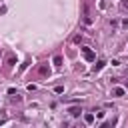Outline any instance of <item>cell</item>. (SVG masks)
<instances>
[{
  "label": "cell",
  "instance_id": "obj_1",
  "mask_svg": "<svg viewBox=\"0 0 128 128\" xmlns=\"http://www.w3.org/2000/svg\"><path fill=\"white\" fill-rule=\"evenodd\" d=\"M82 22H84V24H86V26H88V24H92V22H94V18H92V14H90V8H88V6H86V4H84V6H82Z\"/></svg>",
  "mask_w": 128,
  "mask_h": 128
},
{
  "label": "cell",
  "instance_id": "obj_2",
  "mask_svg": "<svg viewBox=\"0 0 128 128\" xmlns=\"http://www.w3.org/2000/svg\"><path fill=\"white\" fill-rule=\"evenodd\" d=\"M80 50H82V54H84V58H86L88 62H94V60H96V54H94L90 48H86V46H84V48H80Z\"/></svg>",
  "mask_w": 128,
  "mask_h": 128
},
{
  "label": "cell",
  "instance_id": "obj_3",
  "mask_svg": "<svg viewBox=\"0 0 128 128\" xmlns=\"http://www.w3.org/2000/svg\"><path fill=\"white\" fill-rule=\"evenodd\" d=\"M38 72H40V76H50V68H48L46 64H42V66L38 68Z\"/></svg>",
  "mask_w": 128,
  "mask_h": 128
},
{
  "label": "cell",
  "instance_id": "obj_4",
  "mask_svg": "<svg viewBox=\"0 0 128 128\" xmlns=\"http://www.w3.org/2000/svg\"><path fill=\"white\" fill-rule=\"evenodd\" d=\"M126 94V90L122 88V86H116L114 90H112V96H124Z\"/></svg>",
  "mask_w": 128,
  "mask_h": 128
},
{
  "label": "cell",
  "instance_id": "obj_5",
  "mask_svg": "<svg viewBox=\"0 0 128 128\" xmlns=\"http://www.w3.org/2000/svg\"><path fill=\"white\" fill-rule=\"evenodd\" d=\"M104 66H106V62H104V60H98V62L94 64V72H98V70H102Z\"/></svg>",
  "mask_w": 128,
  "mask_h": 128
},
{
  "label": "cell",
  "instance_id": "obj_6",
  "mask_svg": "<svg viewBox=\"0 0 128 128\" xmlns=\"http://www.w3.org/2000/svg\"><path fill=\"white\" fill-rule=\"evenodd\" d=\"M68 112H70V116H80V112H82V110H80L78 106H72V108H70Z\"/></svg>",
  "mask_w": 128,
  "mask_h": 128
},
{
  "label": "cell",
  "instance_id": "obj_7",
  "mask_svg": "<svg viewBox=\"0 0 128 128\" xmlns=\"http://www.w3.org/2000/svg\"><path fill=\"white\" fill-rule=\"evenodd\" d=\"M84 122H86V124H92V122H94V114H90V112L84 114Z\"/></svg>",
  "mask_w": 128,
  "mask_h": 128
},
{
  "label": "cell",
  "instance_id": "obj_8",
  "mask_svg": "<svg viewBox=\"0 0 128 128\" xmlns=\"http://www.w3.org/2000/svg\"><path fill=\"white\" fill-rule=\"evenodd\" d=\"M14 62H16V58H14V54H8V66H10V68L14 66Z\"/></svg>",
  "mask_w": 128,
  "mask_h": 128
},
{
  "label": "cell",
  "instance_id": "obj_9",
  "mask_svg": "<svg viewBox=\"0 0 128 128\" xmlns=\"http://www.w3.org/2000/svg\"><path fill=\"white\" fill-rule=\"evenodd\" d=\"M52 62H54L56 66H60V64H62V56H54V60H52Z\"/></svg>",
  "mask_w": 128,
  "mask_h": 128
},
{
  "label": "cell",
  "instance_id": "obj_10",
  "mask_svg": "<svg viewBox=\"0 0 128 128\" xmlns=\"http://www.w3.org/2000/svg\"><path fill=\"white\" fill-rule=\"evenodd\" d=\"M54 92H56V94H62V92H64V86H56Z\"/></svg>",
  "mask_w": 128,
  "mask_h": 128
},
{
  "label": "cell",
  "instance_id": "obj_11",
  "mask_svg": "<svg viewBox=\"0 0 128 128\" xmlns=\"http://www.w3.org/2000/svg\"><path fill=\"white\" fill-rule=\"evenodd\" d=\"M122 24H124V26H126V28H128V20H124V22H122Z\"/></svg>",
  "mask_w": 128,
  "mask_h": 128
},
{
  "label": "cell",
  "instance_id": "obj_12",
  "mask_svg": "<svg viewBox=\"0 0 128 128\" xmlns=\"http://www.w3.org/2000/svg\"><path fill=\"white\" fill-rule=\"evenodd\" d=\"M122 6H124V8H128V0H126V2H124V4H122Z\"/></svg>",
  "mask_w": 128,
  "mask_h": 128
},
{
  "label": "cell",
  "instance_id": "obj_13",
  "mask_svg": "<svg viewBox=\"0 0 128 128\" xmlns=\"http://www.w3.org/2000/svg\"><path fill=\"white\" fill-rule=\"evenodd\" d=\"M126 86H128V82H126Z\"/></svg>",
  "mask_w": 128,
  "mask_h": 128
}]
</instances>
